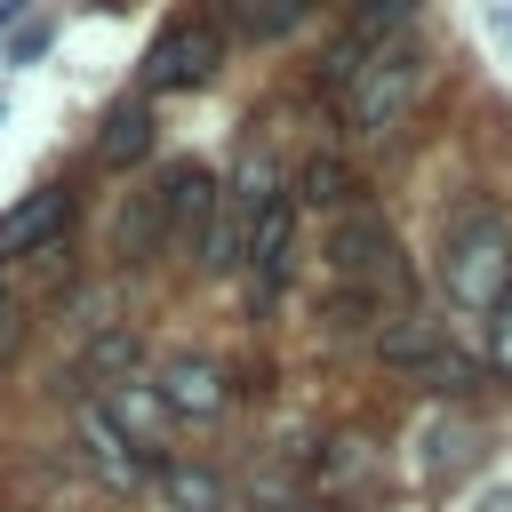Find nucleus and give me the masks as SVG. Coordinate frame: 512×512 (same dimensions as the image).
<instances>
[{"instance_id":"nucleus-12","label":"nucleus","mask_w":512,"mask_h":512,"mask_svg":"<svg viewBox=\"0 0 512 512\" xmlns=\"http://www.w3.org/2000/svg\"><path fill=\"white\" fill-rule=\"evenodd\" d=\"M296 200H304V208H328V216H352V208H360V176H352L336 152H312V160L296 168Z\"/></svg>"},{"instance_id":"nucleus-13","label":"nucleus","mask_w":512,"mask_h":512,"mask_svg":"<svg viewBox=\"0 0 512 512\" xmlns=\"http://www.w3.org/2000/svg\"><path fill=\"white\" fill-rule=\"evenodd\" d=\"M80 448H88V464L112 480V488H136V472H144V456L104 424V408H80Z\"/></svg>"},{"instance_id":"nucleus-10","label":"nucleus","mask_w":512,"mask_h":512,"mask_svg":"<svg viewBox=\"0 0 512 512\" xmlns=\"http://www.w3.org/2000/svg\"><path fill=\"white\" fill-rule=\"evenodd\" d=\"M208 216H216V176L208 168H176L168 176V248H192L200 256Z\"/></svg>"},{"instance_id":"nucleus-15","label":"nucleus","mask_w":512,"mask_h":512,"mask_svg":"<svg viewBox=\"0 0 512 512\" xmlns=\"http://www.w3.org/2000/svg\"><path fill=\"white\" fill-rule=\"evenodd\" d=\"M160 504L168 512H232L224 504V480L216 472H192V464H168L160 472Z\"/></svg>"},{"instance_id":"nucleus-14","label":"nucleus","mask_w":512,"mask_h":512,"mask_svg":"<svg viewBox=\"0 0 512 512\" xmlns=\"http://www.w3.org/2000/svg\"><path fill=\"white\" fill-rule=\"evenodd\" d=\"M224 16H232L240 40H280L312 16V0H224Z\"/></svg>"},{"instance_id":"nucleus-1","label":"nucleus","mask_w":512,"mask_h":512,"mask_svg":"<svg viewBox=\"0 0 512 512\" xmlns=\"http://www.w3.org/2000/svg\"><path fill=\"white\" fill-rule=\"evenodd\" d=\"M440 288H448L456 312H488V320L504 312V296H512V232H504L496 208H464L456 216V232L440 248Z\"/></svg>"},{"instance_id":"nucleus-2","label":"nucleus","mask_w":512,"mask_h":512,"mask_svg":"<svg viewBox=\"0 0 512 512\" xmlns=\"http://www.w3.org/2000/svg\"><path fill=\"white\" fill-rule=\"evenodd\" d=\"M416 88H424V40L400 32V40H384V48L360 64V80L344 88V120H352L360 136H376V128H392V120L416 104Z\"/></svg>"},{"instance_id":"nucleus-17","label":"nucleus","mask_w":512,"mask_h":512,"mask_svg":"<svg viewBox=\"0 0 512 512\" xmlns=\"http://www.w3.org/2000/svg\"><path fill=\"white\" fill-rule=\"evenodd\" d=\"M464 440H472L464 424H440V432H432V448H440V456H432V472H424V480H448V472H456V456H464Z\"/></svg>"},{"instance_id":"nucleus-8","label":"nucleus","mask_w":512,"mask_h":512,"mask_svg":"<svg viewBox=\"0 0 512 512\" xmlns=\"http://www.w3.org/2000/svg\"><path fill=\"white\" fill-rule=\"evenodd\" d=\"M64 224H72V192H64V184L16 200V208L0 216V264H8V256H48V248H64Z\"/></svg>"},{"instance_id":"nucleus-3","label":"nucleus","mask_w":512,"mask_h":512,"mask_svg":"<svg viewBox=\"0 0 512 512\" xmlns=\"http://www.w3.org/2000/svg\"><path fill=\"white\" fill-rule=\"evenodd\" d=\"M376 360L400 368V376H416V384H432V392H472V384H480V360H464V352L448 344V328L424 320V312L384 320V328H376Z\"/></svg>"},{"instance_id":"nucleus-19","label":"nucleus","mask_w":512,"mask_h":512,"mask_svg":"<svg viewBox=\"0 0 512 512\" xmlns=\"http://www.w3.org/2000/svg\"><path fill=\"white\" fill-rule=\"evenodd\" d=\"M256 512H336L320 496H280V488H256Z\"/></svg>"},{"instance_id":"nucleus-7","label":"nucleus","mask_w":512,"mask_h":512,"mask_svg":"<svg viewBox=\"0 0 512 512\" xmlns=\"http://www.w3.org/2000/svg\"><path fill=\"white\" fill-rule=\"evenodd\" d=\"M96 408H104V424H112L144 464L168 472V456H160V432H168V400H160V384H136V376H128V384H104Z\"/></svg>"},{"instance_id":"nucleus-18","label":"nucleus","mask_w":512,"mask_h":512,"mask_svg":"<svg viewBox=\"0 0 512 512\" xmlns=\"http://www.w3.org/2000/svg\"><path fill=\"white\" fill-rule=\"evenodd\" d=\"M488 368H496V376H512V296H504V312L488 320Z\"/></svg>"},{"instance_id":"nucleus-16","label":"nucleus","mask_w":512,"mask_h":512,"mask_svg":"<svg viewBox=\"0 0 512 512\" xmlns=\"http://www.w3.org/2000/svg\"><path fill=\"white\" fill-rule=\"evenodd\" d=\"M88 376H104V384H128V368H136V336L128 328H112L104 344H88V360H80Z\"/></svg>"},{"instance_id":"nucleus-5","label":"nucleus","mask_w":512,"mask_h":512,"mask_svg":"<svg viewBox=\"0 0 512 512\" xmlns=\"http://www.w3.org/2000/svg\"><path fill=\"white\" fill-rule=\"evenodd\" d=\"M328 256H336V272L352 280V296H368V288H392V280H400V248H392V232H384L368 208L336 216V232H328Z\"/></svg>"},{"instance_id":"nucleus-4","label":"nucleus","mask_w":512,"mask_h":512,"mask_svg":"<svg viewBox=\"0 0 512 512\" xmlns=\"http://www.w3.org/2000/svg\"><path fill=\"white\" fill-rule=\"evenodd\" d=\"M216 64H224V32L208 16H176L144 56V88H200L216 80Z\"/></svg>"},{"instance_id":"nucleus-9","label":"nucleus","mask_w":512,"mask_h":512,"mask_svg":"<svg viewBox=\"0 0 512 512\" xmlns=\"http://www.w3.org/2000/svg\"><path fill=\"white\" fill-rule=\"evenodd\" d=\"M288 256H296V200L280 192V200H264V208L248 216V272H256L264 296L288 280Z\"/></svg>"},{"instance_id":"nucleus-6","label":"nucleus","mask_w":512,"mask_h":512,"mask_svg":"<svg viewBox=\"0 0 512 512\" xmlns=\"http://www.w3.org/2000/svg\"><path fill=\"white\" fill-rule=\"evenodd\" d=\"M152 384H160L168 416H192V424H208V416L232 408V376H224V360H208V352H168Z\"/></svg>"},{"instance_id":"nucleus-11","label":"nucleus","mask_w":512,"mask_h":512,"mask_svg":"<svg viewBox=\"0 0 512 512\" xmlns=\"http://www.w3.org/2000/svg\"><path fill=\"white\" fill-rule=\"evenodd\" d=\"M144 152H152V104L144 96H120L104 112V128H96V168H136Z\"/></svg>"},{"instance_id":"nucleus-20","label":"nucleus","mask_w":512,"mask_h":512,"mask_svg":"<svg viewBox=\"0 0 512 512\" xmlns=\"http://www.w3.org/2000/svg\"><path fill=\"white\" fill-rule=\"evenodd\" d=\"M480 512H512V480H504V488H488V496H480Z\"/></svg>"}]
</instances>
